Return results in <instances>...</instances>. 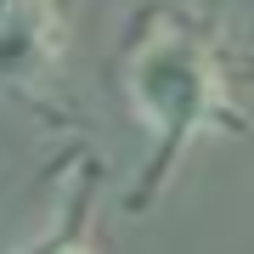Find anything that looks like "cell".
Instances as JSON below:
<instances>
[{"label": "cell", "instance_id": "obj_2", "mask_svg": "<svg viewBox=\"0 0 254 254\" xmlns=\"http://www.w3.org/2000/svg\"><path fill=\"white\" fill-rule=\"evenodd\" d=\"M63 57L57 0H0V85H28Z\"/></svg>", "mask_w": 254, "mask_h": 254}, {"label": "cell", "instance_id": "obj_1", "mask_svg": "<svg viewBox=\"0 0 254 254\" xmlns=\"http://www.w3.org/2000/svg\"><path fill=\"white\" fill-rule=\"evenodd\" d=\"M125 96L147 130V164L125 192L130 215H147L170 175L181 170L187 147L203 136H249V119L232 102V63L220 28L187 6H153L136 11L125 40Z\"/></svg>", "mask_w": 254, "mask_h": 254}, {"label": "cell", "instance_id": "obj_3", "mask_svg": "<svg viewBox=\"0 0 254 254\" xmlns=\"http://www.w3.org/2000/svg\"><path fill=\"white\" fill-rule=\"evenodd\" d=\"M102 181H108V170H102L96 158H85L79 170H73V192L63 198L57 220L40 237H28L17 254H102L96 249V198H102Z\"/></svg>", "mask_w": 254, "mask_h": 254}]
</instances>
